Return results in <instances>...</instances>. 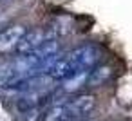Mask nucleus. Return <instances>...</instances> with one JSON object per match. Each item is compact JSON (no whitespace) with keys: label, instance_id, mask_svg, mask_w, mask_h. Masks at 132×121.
Returning a JSON list of instances; mask_svg holds the SVG:
<instances>
[{"label":"nucleus","instance_id":"obj_1","mask_svg":"<svg viewBox=\"0 0 132 121\" xmlns=\"http://www.w3.org/2000/svg\"><path fill=\"white\" fill-rule=\"evenodd\" d=\"M26 33H27V27L24 24H13L6 27L0 33V53H11L13 49H16Z\"/></svg>","mask_w":132,"mask_h":121},{"label":"nucleus","instance_id":"obj_9","mask_svg":"<svg viewBox=\"0 0 132 121\" xmlns=\"http://www.w3.org/2000/svg\"><path fill=\"white\" fill-rule=\"evenodd\" d=\"M42 112H44L42 105L31 107V108H27V110H26V117H24V121H38V119H40V116H42Z\"/></svg>","mask_w":132,"mask_h":121},{"label":"nucleus","instance_id":"obj_11","mask_svg":"<svg viewBox=\"0 0 132 121\" xmlns=\"http://www.w3.org/2000/svg\"><path fill=\"white\" fill-rule=\"evenodd\" d=\"M2 25H4V24H2V20H0V31H4V29H2Z\"/></svg>","mask_w":132,"mask_h":121},{"label":"nucleus","instance_id":"obj_12","mask_svg":"<svg viewBox=\"0 0 132 121\" xmlns=\"http://www.w3.org/2000/svg\"><path fill=\"white\" fill-rule=\"evenodd\" d=\"M0 2H2V0H0Z\"/></svg>","mask_w":132,"mask_h":121},{"label":"nucleus","instance_id":"obj_7","mask_svg":"<svg viewBox=\"0 0 132 121\" xmlns=\"http://www.w3.org/2000/svg\"><path fill=\"white\" fill-rule=\"evenodd\" d=\"M71 117V112L67 108V103L65 105H54V107H49V110L44 114V121H63Z\"/></svg>","mask_w":132,"mask_h":121},{"label":"nucleus","instance_id":"obj_8","mask_svg":"<svg viewBox=\"0 0 132 121\" xmlns=\"http://www.w3.org/2000/svg\"><path fill=\"white\" fill-rule=\"evenodd\" d=\"M15 67H13V62H2L0 63V85H6V81L11 78Z\"/></svg>","mask_w":132,"mask_h":121},{"label":"nucleus","instance_id":"obj_10","mask_svg":"<svg viewBox=\"0 0 132 121\" xmlns=\"http://www.w3.org/2000/svg\"><path fill=\"white\" fill-rule=\"evenodd\" d=\"M63 121H78V117H67V119H63Z\"/></svg>","mask_w":132,"mask_h":121},{"label":"nucleus","instance_id":"obj_5","mask_svg":"<svg viewBox=\"0 0 132 121\" xmlns=\"http://www.w3.org/2000/svg\"><path fill=\"white\" fill-rule=\"evenodd\" d=\"M78 69L65 58V56H62L54 65H53V69L49 71V76L53 78V80H56V81H63L65 78H69L72 72H76Z\"/></svg>","mask_w":132,"mask_h":121},{"label":"nucleus","instance_id":"obj_3","mask_svg":"<svg viewBox=\"0 0 132 121\" xmlns=\"http://www.w3.org/2000/svg\"><path fill=\"white\" fill-rule=\"evenodd\" d=\"M96 107V98L92 94H81L76 98H71V101L67 103V108L71 112V117H80L89 114L92 108Z\"/></svg>","mask_w":132,"mask_h":121},{"label":"nucleus","instance_id":"obj_6","mask_svg":"<svg viewBox=\"0 0 132 121\" xmlns=\"http://www.w3.org/2000/svg\"><path fill=\"white\" fill-rule=\"evenodd\" d=\"M112 72H114V69H112L110 65H100V67H96L94 71H90V76H89L87 85H90V87H100V85H103L105 81H109V80L112 78Z\"/></svg>","mask_w":132,"mask_h":121},{"label":"nucleus","instance_id":"obj_4","mask_svg":"<svg viewBox=\"0 0 132 121\" xmlns=\"http://www.w3.org/2000/svg\"><path fill=\"white\" fill-rule=\"evenodd\" d=\"M89 76H90V71H89V69H78L76 72H72L69 78H65V80L62 81V92H65V94L78 92L81 87L87 85Z\"/></svg>","mask_w":132,"mask_h":121},{"label":"nucleus","instance_id":"obj_2","mask_svg":"<svg viewBox=\"0 0 132 121\" xmlns=\"http://www.w3.org/2000/svg\"><path fill=\"white\" fill-rule=\"evenodd\" d=\"M47 40H54L53 34H49L45 29H31L24 34V38L20 40L16 51L20 54H27V53H33L35 49H38L42 44H45Z\"/></svg>","mask_w":132,"mask_h":121}]
</instances>
